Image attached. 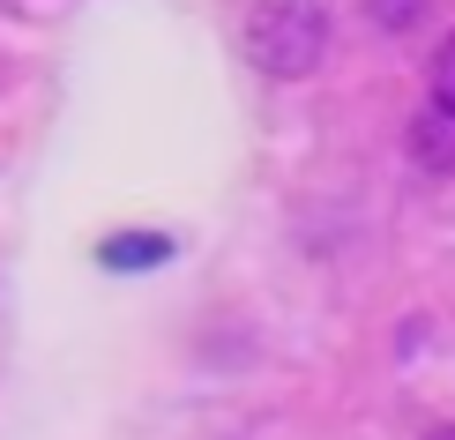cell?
Here are the masks:
<instances>
[{"mask_svg": "<svg viewBox=\"0 0 455 440\" xmlns=\"http://www.w3.org/2000/svg\"><path fill=\"white\" fill-rule=\"evenodd\" d=\"M321 52H329V8L321 0H261L246 15V60L269 75V83L314 75Z\"/></svg>", "mask_w": 455, "mask_h": 440, "instance_id": "obj_1", "label": "cell"}, {"mask_svg": "<svg viewBox=\"0 0 455 440\" xmlns=\"http://www.w3.org/2000/svg\"><path fill=\"white\" fill-rule=\"evenodd\" d=\"M411 164H426V172H455V112L426 105L419 120H411Z\"/></svg>", "mask_w": 455, "mask_h": 440, "instance_id": "obj_2", "label": "cell"}, {"mask_svg": "<svg viewBox=\"0 0 455 440\" xmlns=\"http://www.w3.org/2000/svg\"><path fill=\"white\" fill-rule=\"evenodd\" d=\"M164 254H172V239H149V232H120V239H105V246H98L105 269H157Z\"/></svg>", "mask_w": 455, "mask_h": 440, "instance_id": "obj_3", "label": "cell"}, {"mask_svg": "<svg viewBox=\"0 0 455 440\" xmlns=\"http://www.w3.org/2000/svg\"><path fill=\"white\" fill-rule=\"evenodd\" d=\"M426 8H433V0H366V23L388 30V37H403V30L426 23Z\"/></svg>", "mask_w": 455, "mask_h": 440, "instance_id": "obj_4", "label": "cell"}, {"mask_svg": "<svg viewBox=\"0 0 455 440\" xmlns=\"http://www.w3.org/2000/svg\"><path fill=\"white\" fill-rule=\"evenodd\" d=\"M426 105H441V112H455V37L441 52H433V98Z\"/></svg>", "mask_w": 455, "mask_h": 440, "instance_id": "obj_5", "label": "cell"}, {"mask_svg": "<svg viewBox=\"0 0 455 440\" xmlns=\"http://www.w3.org/2000/svg\"><path fill=\"white\" fill-rule=\"evenodd\" d=\"M426 440H455V426H441V433H426Z\"/></svg>", "mask_w": 455, "mask_h": 440, "instance_id": "obj_6", "label": "cell"}]
</instances>
